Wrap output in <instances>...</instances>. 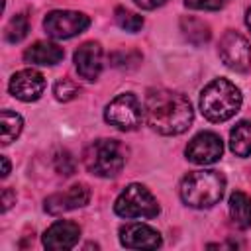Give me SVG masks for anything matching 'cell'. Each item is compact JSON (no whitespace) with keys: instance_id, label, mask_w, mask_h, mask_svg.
Segmentation results:
<instances>
[{"instance_id":"obj_23","label":"cell","mask_w":251,"mask_h":251,"mask_svg":"<svg viewBox=\"0 0 251 251\" xmlns=\"http://www.w3.org/2000/svg\"><path fill=\"white\" fill-rule=\"evenodd\" d=\"M78 92H80V88H78L71 78H61V80H57L55 86H53V94H55V98H57L59 102H69V100L76 98Z\"/></svg>"},{"instance_id":"obj_20","label":"cell","mask_w":251,"mask_h":251,"mask_svg":"<svg viewBox=\"0 0 251 251\" xmlns=\"http://www.w3.org/2000/svg\"><path fill=\"white\" fill-rule=\"evenodd\" d=\"M143 55L137 49H116L110 53V65L116 69H124V71H131L135 67H139Z\"/></svg>"},{"instance_id":"obj_14","label":"cell","mask_w":251,"mask_h":251,"mask_svg":"<svg viewBox=\"0 0 251 251\" xmlns=\"http://www.w3.org/2000/svg\"><path fill=\"white\" fill-rule=\"evenodd\" d=\"M75 67L86 80H96L102 71V47L96 41H86L75 51Z\"/></svg>"},{"instance_id":"obj_22","label":"cell","mask_w":251,"mask_h":251,"mask_svg":"<svg viewBox=\"0 0 251 251\" xmlns=\"http://www.w3.org/2000/svg\"><path fill=\"white\" fill-rule=\"evenodd\" d=\"M114 20H116V24H118L122 29L129 31V33H135V31H139V29L143 27V18L137 16L135 12L126 10V8H116Z\"/></svg>"},{"instance_id":"obj_8","label":"cell","mask_w":251,"mask_h":251,"mask_svg":"<svg viewBox=\"0 0 251 251\" xmlns=\"http://www.w3.org/2000/svg\"><path fill=\"white\" fill-rule=\"evenodd\" d=\"M220 59L226 67L237 73H245L251 69V43L237 31H226L218 45Z\"/></svg>"},{"instance_id":"obj_29","label":"cell","mask_w":251,"mask_h":251,"mask_svg":"<svg viewBox=\"0 0 251 251\" xmlns=\"http://www.w3.org/2000/svg\"><path fill=\"white\" fill-rule=\"evenodd\" d=\"M245 24H247V27L251 29V8H249L247 14H245Z\"/></svg>"},{"instance_id":"obj_25","label":"cell","mask_w":251,"mask_h":251,"mask_svg":"<svg viewBox=\"0 0 251 251\" xmlns=\"http://www.w3.org/2000/svg\"><path fill=\"white\" fill-rule=\"evenodd\" d=\"M55 167H57V171L61 175H67V176L75 173V161H73V157L67 151H63V153H59L55 157Z\"/></svg>"},{"instance_id":"obj_16","label":"cell","mask_w":251,"mask_h":251,"mask_svg":"<svg viewBox=\"0 0 251 251\" xmlns=\"http://www.w3.org/2000/svg\"><path fill=\"white\" fill-rule=\"evenodd\" d=\"M229 218L233 222L235 227L239 229H247L251 227V198L241 192L235 190L229 196Z\"/></svg>"},{"instance_id":"obj_7","label":"cell","mask_w":251,"mask_h":251,"mask_svg":"<svg viewBox=\"0 0 251 251\" xmlns=\"http://www.w3.org/2000/svg\"><path fill=\"white\" fill-rule=\"evenodd\" d=\"M90 25V18L75 10H53L45 16L43 27L53 39H69L82 33Z\"/></svg>"},{"instance_id":"obj_15","label":"cell","mask_w":251,"mask_h":251,"mask_svg":"<svg viewBox=\"0 0 251 251\" xmlns=\"http://www.w3.org/2000/svg\"><path fill=\"white\" fill-rule=\"evenodd\" d=\"M65 57L63 47L51 41H35L24 51V59L29 65H57Z\"/></svg>"},{"instance_id":"obj_6","label":"cell","mask_w":251,"mask_h":251,"mask_svg":"<svg viewBox=\"0 0 251 251\" xmlns=\"http://www.w3.org/2000/svg\"><path fill=\"white\" fill-rule=\"evenodd\" d=\"M145 112L141 108V102L137 100L135 94L131 92H126V94H118L104 110V120L122 129V131H131L135 129L141 120H143Z\"/></svg>"},{"instance_id":"obj_18","label":"cell","mask_w":251,"mask_h":251,"mask_svg":"<svg viewBox=\"0 0 251 251\" xmlns=\"http://www.w3.org/2000/svg\"><path fill=\"white\" fill-rule=\"evenodd\" d=\"M229 149L237 157H249L251 155V120H243L231 127Z\"/></svg>"},{"instance_id":"obj_19","label":"cell","mask_w":251,"mask_h":251,"mask_svg":"<svg viewBox=\"0 0 251 251\" xmlns=\"http://www.w3.org/2000/svg\"><path fill=\"white\" fill-rule=\"evenodd\" d=\"M0 126H2V145H10L22 133L24 120L16 112L2 110V114H0Z\"/></svg>"},{"instance_id":"obj_27","label":"cell","mask_w":251,"mask_h":251,"mask_svg":"<svg viewBox=\"0 0 251 251\" xmlns=\"http://www.w3.org/2000/svg\"><path fill=\"white\" fill-rule=\"evenodd\" d=\"M167 0H135L137 6H141L143 10H155L159 6H163Z\"/></svg>"},{"instance_id":"obj_26","label":"cell","mask_w":251,"mask_h":251,"mask_svg":"<svg viewBox=\"0 0 251 251\" xmlns=\"http://www.w3.org/2000/svg\"><path fill=\"white\" fill-rule=\"evenodd\" d=\"M14 200H16V192L12 188H4L2 190V212H6L14 204Z\"/></svg>"},{"instance_id":"obj_2","label":"cell","mask_w":251,"mask_h":251,"mask_svg":"<svg viewBox=\"0 0 251 251\" xmlns=\"http://www.w3.org/2000/svg\"><path fill=\"white\" fill-rule=\"evenodd\" d=\"M226 190V176L220 171L204 169L188 173L180 182V198L190 208H212Z\"/></svg>"},{"instance_id":"obj_10","label":"cell","mask_w":251,"mask_h":251,"mask_svg":"<svg viewBox=\"0 0 251 251\" xmlns=\"http://www.w3.org/2000/svg\"><path fill=\"white\" fill-rule=\"evenodd\" d=\"M10 94L22 102L37 100L45 90V78L35 69H22L10 78Z\"/></svg>"},{"instance_id":"obj_5","label":"cell","mask_w":251,"mask_h":251,"mask_svg":"<svg viewBox=\"0 0 251 251\" xmlns=\"http://www.w3.org/2000/svg\"><path fill=\"white\" fill-rule=\"evenodd\" d=\"M114 212L120 218L133 220V218H155L161 208L155 200V196L143 186V184H127L122 194L116 198Z\"/></svg>"},{"instance_id":"obj_11","label":"cell","mask_w":251,"mask_h":251,"mask_svg":"<svg viewBox=\"0 0 251 251\" xmlns=\"http://www.w3.org/2000/svg\"><path fill=\"white\" fill-rule=\"evenodd\" d=\"M120 243L127 249H157L161 247L163 239L161 233L151 226L131 222L120 227Z\"/></svg>"},{"instance_id":"obj_24","label":"cell","mask_w":251,"mask_h":251,"mask_svg":"<svg viewBox=\"0 0 251 251\" xmlns=\"http://www.w3.org/2000/svg\"><path fill=\"white\" fill-rule=\"evenodd\" d=\"M229 0H184L186 8L192 10H222Z\"/></svg>"},{"instance_id":"obj_1","label":"cell","mask_w":251,"mask_h":251,"mask_svg":"<svg viewBox=\"0 0 251 251\" xmlns=\"http://www.w3.org/2000/svg\"><path fill=\"white\" fill-rule=\"evenodd\" d=\"M143 112L147 124L163 135L184 133L194 118L190 100L180 92H173L165 88L147 92Z\"/></svg>"},{"instance_id":"obj_21","label":"cell","mask_w":251,"mask_h":251,"mask_svg":"<svg viewBox=\"0 0 251 251\" xmlns=\"http://www.w3.org/2000/svg\"><path fill=\"white\" fill-rule=\"evenodd\" d=\"M27 31H29V22H27V18H25L24 14H18V16H14V18L8 22L4 35H6V41H8V43H20V41L27 35Z\"/></svg>"},{"instance_id":"obj_28","label":"cell","mask_w":251,"mask_h":251,"mask_svg":"<svg viewBox=\"0 0 251 251\" xmlns=\"http://www.w3.org/2000/svg\"><path fill=\"white\" fill-rule=\"evenodd\" d=\"M8 175H10V161H8V157L2 155V178H6Z\"/></svg>"},{"instance_id":"obj_13","label":"cell","mask_w":251,"mask_h":251,"mask_svg":"<svg viewBox=\"0 0 251 251\" xmlns=\"http://www.w3.org/2000/svg\"><path fill=\"white\" fill-rule=\"evenodd\" d=\"M80 237V227L75 222L69 220H59L53 226H49L43 233V245L53 251L61 249H73L78 243Z\"/></svg>"},{"instance_id":"obj_4","label":"cell","mask_w":251,"mask_h":251,"mask_svg":"<svg viewBox=\"0 0 251 251\" xmlns=\"http://www.w3.org/2000/svg\"><path fill=\"white\" fill-rule=\"evenodd\" d=\"M82 161L88 173L112 178L118 176L126 165V149L118 139H96L84 149Z\"/></svg>"},{"instance_id":"obj_9","label":"cell","mask_w":251,"mask_h":251,"mask_svg":"<svg viewBox=\"0 0 251 251\" xmlns=\"http://www.w3.org/2000/svg\"><path fill=\"white\" fill-rule=\"evenodd\" d=\"M222 153H224V143L220 135L214 131L196 133L184 149L186 159L194 165H212L222 157Z\"/></svg>"},{"instance_id":"obj_3","label":"cell","mask_w":251,"mask_h":251,"mask_svg":"<svg viewBox=\"0 0 251 251\" xmlns=\"http://www.w3.org/2000/svg\"><path fill=\"white\" fill-rule=\"evenodd\" d=\"M241 108V92L227 78H214L200 94V110L210 122H226Z\"/></svg>"},{"instance_id":"obj_12","label":"cell","mask_w":251,"mask_h":251,"mask_svg":"<svg viewBox=\"0 0 251 251\" xmlns=\"http://www.w3.org/2000/svg\"><path fill=\"white\" fill-rule=\"evenodd\" d=\"M88 200H90L88 186L75 184V186L67 188L65 192L51 194L45 200V212L57 216V214H63V212H69V210H75V208H82V206L88 204Z\"/></svg>"},{"instance_id":"obj_17","label":"cell","mask_w":251,"mask_h":251,"mask_svg":"<svg viewBox=\"0 0 251 251\" xmlns=\"http://www.w3.org/2000/svg\"><path fill=\"white\" fill-rule=\"evenodd\" d=\"M180 31H182L184 39L190 41V43L196 45V47L208 43V41H210V35H212L210 25H208L206 22L194 18V16H184V18H180Z\"/></svg>"}]
</instances>
